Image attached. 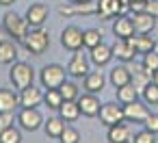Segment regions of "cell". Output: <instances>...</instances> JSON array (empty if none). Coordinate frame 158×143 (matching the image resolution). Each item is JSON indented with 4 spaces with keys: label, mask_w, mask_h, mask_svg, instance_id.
<instances>
[{
    "label": "cell",
    "mask_w": 158,
    "mask_h": 143,
    "mask_svg": "<svg viewBox=\"0 0 158 143\" xmlns=\"http://www.w3.org/2000/svg\"><path fill=\"white\" fill-rule=\"evenodd\" d=\"M24 48L31 52V54H35V57H41L48 48H50V35H48V31H44L41 26L39 28H33V31H28V35L24 37Z\"/></svg>",
    "instance_id": "obj_1"
},
{
    "label": "cell",
    "mask_w": 158,
    "mask_h": 143,
    "mask_svg": "<svg viewBox=\"0 0 158 143\" xmlns=\"http://www.w3.org/2000/svg\"><path fill=\"white\" fill-rule=\"evenodd\" d=\"M9 80L13 82V87L15 89H26V87H31L33 85V80H35V69L28 65V63H22V61H18V63H11V69H9Z\"/></svg>",
    "instance_id": "obj_2"
},
{
    "label": "cell",
    "mask_w": 158,
    "mask_h": 143,
    "mask_svg": "<svg viewBox=\"0 0 158 143\" xmlns=\"http://www.w3.org/2000/svg\"><path fill=\"white\" fill-rule=\"evenodd\" d=\"M39 80H41V87L44 89H59L67 80V69L63 65H56V63L46 65L39 72Z\"/></svg>",
    "instance_id": "obj_3"
},
{
    "label": "cell",
    "mask_w": 158,
    "mask_h": 143,
    "mask_svg": "<svg viewBox=\"0 0 158 143\" xmlns=\"http://www.w3.org/2000/svg\"><path fill=\"white\" fill-rule=\"evenodd\" d=\"M2 26H5V31L9 33V37H13L15 41H24V37L28 35V22H26V18H20V15L13 13V11L5 13Z\"/></svg>",
    "instance_id": "obj_4"
},
{
    "label": "cell",
    "mask_w": 158,
    "mask_h": 143,
    "mask_svg": "<svg viewBox=\"0 0 158 143\" xmlns=\"http://www.w3.org/2000/svg\"><path fill=\"white\" fill-rule=\"evenodd\" d=\"M98 15L102 20L108 18H117V15H126V11L130 9L128 5H123L121 0H98Z\"/></svg>",
    "instance_id": "obj_5"
},
{
    "label": "cell",
    "mask_w": 158,
    "mask_h": 143,
    "mask_svg": "<svg viewBox=\"0 0 158 143\" xmlns=\"http://www.w3.org/2000/svg\"><path fill=\"white\" fill-rule=\"evenodd\" d=\"M100 121L104 126H115L123 121V106H117L115 102H106L100 106Z\"/></svg>",
    "instance_id": "obj_6"
},
{
    "label": "cell",
    "mask_w": 158,
    "mask_h": 143,
    "mask_svg": "<svg viewBox=\"0 0 158 143\" xmlns=\"http://www.w3.org/2000/svg\"><path fill=\"white\" fill-rule=\"evenodd\" d=\"M18 124H20L24 130L35 132V130L44 124V117H41V113H39L37 108H22V111L18 113Z\"/></svg>",
    "instance_id": "obj_7"
},
{
    "label": "cell",
    "mask_w": 158,
    "mask_h": 143,
    "mask_svg": "<svg viewBox=\"0 0 158 143\" xmlns=\"http://www.w3.org/2000/svg\"><path fill=\"white\" fill-rule=\"evenodd\" d=\"M48 15H50V9H48L46 5H41V2H35V5H31V7L26 9V15H24V18H26L28 26L39 28V26L46 24Z\"/></svg>",
    "instance_id": "obj_8"
},
{
    "label": "cell",
    "mask_w": 158,
    "mask_h": 143,
    "mask_svg": "<svg viewBox=\"0 0 158 143\" xmlns=\"http://www.w3.org/2000/svg\"><path fill=\"white\" fill-rule=\"evenodd\" d=\"M147 115H149V111H147V104H145V102L134 100V102H130V104H123V119H128V121L143 124V121L147 119Z\"/></svg>",
    "instance_id": "obj_9"
},
{
    "label": "cell",
    "mask_w": 158,
    "mask_h": 143,
    "mask_svg": "<svg viewBox=\"0 0 158 143\" xmlns=\"http://www.w3.org/2000/svg\"><path fill=\"white\" fill-rule=\"evenodd\" d=\"M61 46L76 52L82 48V31L78 26H65V31L61 33Z\"/></svg>",
    "instance_id": "obj_10"
},
{
    "label": "cell",
    "mask_w": 158,
    "mask_h": 143,
    "mask_svg": "<svg viewBox=\"0 0 158 143\" xmlns=\"http://www.w3.org/2000/svg\"><path fill=\"white\" fill-rule=\"evenodd\" d=\"M41 102H44V91L39 87L31 85V87L20 91V106L22 108H37Z\"/></svg>",
    "instance_id": "obj_11"
},
{
    "label": "cell",
    "mask_w": 158,
    "mask_h": 143,
    "mask_svg": "<svg viewBox=\"0 0 158 143\" xmlns=\"http://www.w3.org/2000/svg\"><path fill=\"white\" fill-rule=\"evenodd\" d=\"M67 74L74 76V78H82V76L89 74V59H87L80 50L74 52V57H72V61H69V65H67Z\"/></svg>",
    "instance_id": "obj_12"
},
{
    "label": "cell",
    "mask_w": 158,
    "mask_h": 143,
    "mask_svg": "<svg viewBox=\"0 0 158 143\" xmlns=\"http://www.w3.org/2000/svg\"><path fill=\"white\" fill-rule=\"evenodd\" d=\"M78 106H80V115L85 117H98L100 115V100L95 98V93H85V95H78Z\"/></svg>",
    "instance_id": "obj_13"
},
{
    "label": "cell",
    "mask_w": 158,
    "mask_h": 143,
    "mask_svg": "<svg viewBox=\"0 0 158 143\" xmlns=\"http://www.w3.org/2000/svg\"><path fill=\"white\" fill-rule=\"evenodd\" d=\"M132 24H134V33L139 35H149L156 26V18L149 15L147 11H139L132 15Z\"/></svg>",
    "instance_id": "obj_14"
},
{
    "label": "cell",
    "mask_w": 158,
    "mask_h": 143,
    "mask_svg": "<svg viewBox=\"0 0 158 143\" xmlns=\"http://www.w3.org/2000/svg\"><path fill=\"white\" fill-rule=\"evenodd\" d=\"M113 35L117 39H130L134 35V24H132V18H126V15H117L115 22H113Z\"/></svg>",
    "instance_id": "obj_15"
},
{
    "label": "cell",
    "mask_w": 158,
    "mask_h": 143,
    "mask_svg": "<svg viewBox=\"0 0 158 143\" xmlns=\"http://www.w3.org/2000/svg\"><path fill=\"white\" fill-rule=\"evenodd\" d=\"M110 48H113V57H117V59L123 61V63L132 61L134 54H136V50H134V46L130 44V39H115V44H113Z\"/></svg>",
    "instance_id": "obj_16"
},
{
    "label": "cell",
    "mask_w": 158,
    "mask_h": 143,
    "mask_svg": "<svg viewBox=\"0 0 158 143\" xmlns=\"http://www.w3.org/2000/svg\"><path fill=\"white\" fill-rule=\"evenodd\" d=\"M130 141H132V132L123 121L108 126V143H130Z\"/></svg>",
    "instance_id": "obj_17"
},
{
    "label": "cell",
    "mask_w": 158,
    "mask_h": 143,
    "mask_svg": "<svg viewBox=\"0 0 158 143\" xmlns=\"http://www.w3.org/2000/svg\"><path fill=\"white\" fill-rule=\"evenodd\" d=\"M110 59H113V48H110V46H106L104 41H102L100 46L91 48V61H93L98 67L108 65V63H110Z\"/></svg>",
    "instance_id": "obj_18"
},
{
    "label": "cell",
    "mask_w": 158,
    "mask_h": 143,
    "mask_svg": "<svg viewBox=\"0 0 158 143\" xmlns=\"http://www.w3.org/2000/svg\"><path fill=\"white\" fill-rule=\"evenodd\" d=\"M20 106V95L11 89H0V113H11Z\"/></svg>",
    "instance_id": "obj_19"
},
{
    "label": "cell",
    "mask_w": 158,
    "mask_h": 143,
    "mask_svg": "<svg viewBox=\"0 0 158 143\" xmlns=\"http://www.w3.org/2000/svg\"><path fill=\"white\" fill-rule=\"evenodd\" d=\"M104 85H106V78L102 72H89L85 76V91L87 93H102Z\"/></svg>",
    "instance_id": "obj_20"
},
{
    "label": "cell",
    "mask_w": 158,
    "mask_h": 143,
    "mask_svg": "<svg viewBox=\"0 0 158 143\" xmlns=\"http://www.w3.org/2000/svg\"><path fill=\"white\" fill-rule=\"evenodd\" d=\"M18 59V46L9 39H0V65H11Z\"/></svg>",
    "instance_id": "obj_21"
},
{
    "label": "cell",
    "mask_w": 158,
    "mask_h": 143,
    "mask_svg": "<svg viewBox=\"0 0 158 143\" xmlns=\"http://www.w3.org/2000/svg\"><path fill=\"white\" fill-rule=\"evenodd\" d=\"M110 82H113L115 89H119V87L132 82V69H128L126 65H117V67H113V69H110Z\"/></svg>",
    "instance_id": "obj_22"
},
{
    "label": "cell",
    "mask_w": 158,
    "mask_h": 143,
    "mask_svg": "<svg viewBox=\"0 0 158 143\" xmlns=\"http://www.w3.org/2000/svg\"><path fill=\"white\" fill-rule=\"evenodd\" d=\"M152 80H154V74H152V72H147L143 65H134V69H132V85H134L139 91H143Z\"/></svg>",
    "instance_id": "obj_23"
},
{
    "label": "cell",
    "mask_w": 158,
    "mask_h": 143,
    "mask_svg": "<svg viewBox=\"0 0 158 143\" xmlns=\"http://www.w3.org/2000/svg\"><path fill=\"white\" fill-rule=\"evenodd\" d=\"M59 115L65 121H76L80 117V106L76 100H63V104L59 106Z\"/></svg>",
    "instance_id": "obj_24"
},
{
    "label": "cell",
    "mask_w": 158,
    "mask_h": 143,
    "mask_svg": "<svg viewBox=\"0 0 158 143\" xmlns=\"http://www.w3.org/2000/svg\"><path fill=\"white\" fill-rule=\"evenodd\" d=\"M130 44L134 46V50H136V54H147V52H152L154 48H156V41L152 39V37H147V35H139V37H130Z\"/></svg>",
    "instance_id": "obj_25"
},
{
    "label": "cell",
    "mask_w": 158,
    "mask_h": 143,
    "mask_svg": "<svg viewBox=\"0 0 158 143\" xmlns=\"http://www.w3.org/2000/svg\"><path fill=\"white\" fill-rule=\"evenodd\" d=\"M46 126V134L52 137V139H59L61 132L65 130V119L59 115V117H48V121L44 124Z\"/></svg>",
    "instance_id": "obj_26"
},
{
    "label": "cell",
    "mask_w": 158,
    "mask_h": 143,
    "mask_svg": "<svg viewBox=\"0 0 158 143\" xmlns=\"http://www.w3.org/2000/svg\"><path fill=\"white\" fill-rule=\"evenodd\" d=\"M117 100H119L121 104H130V102L139 100V89H136L132 82H128V85H123V87L117 89Z\"/></svg>",
    "instance_id": "obj_27"
},
{
    "label": "cell",
    "mask_w": 158,
    "mask_h": 143,
    "mask_svg": "<svg viewBox=\"0 0 158 143\" xmlns=\"http://www.w3.org/2000/svg\"><path fill=\"white\" fill-rule=\"evenodd\" d=\"M102 44V33L98 31V28H87V31H82V46L85 48H95V46H100Z\"/></svg>",
    "instance_id": "obj_28"
},
{
    "label": "cell",
    "mask_w": 158,
    "mask_h": 143,
    "mask_svg": "<svg viewBox=\"0 0 158 143\" xmlns=\"http://www.w3.org/2000/svg\"><path fill=\"white\" fill-rule=\"evenodd\" d=\"M44 102H46V106H48V108L59 111V106L63 104V95H61V91H59V89H48V91L44 93Z\"/></svg>",
    "instance_id": "obj_29"
},
{
    "label": "cell",
    "mask_w": 158,
    "mask_h": 143,
    "mask_svg": "<svg viewBox=\"0 0 158 143\" xmlns=\"http://www.w3.org/2000/svg\"><path fill=\"white\" fill-rule=\"evenodd\" d=\"M141 95H143V102H145L147 106H156V104H158V85L152 80V82L141 91Z\"/></svg>",
    "instance_id": "obj_30"
},
{
    "label": "cell",
    "mask_w": 158,
    "mask_h": 143,
    "mask_svg": "<svg viewBox=\"0 0 158 143\" xmlns=\"http://www.w3.org/2000/svg\"><path fill=\"white\" fill-rule=\"evenodd\" d=\"M59 91H61L63 100H78V95H80L78 85H76V82H72V80H65V82L59 87Z\"/></svg>",
    "instance_id": "obj_31"
},
{
    "label": "cell",
    "mask_w": 158,
    "mask_h": 143,
    "mask_svg": "<svg viewBox=\"0 0 158 143\" xmlns=\"http://www.w3.org/2000/svg\"><path fill=\"white\" fill-rule=\"evenodd\" d=\"M0 143H22V132L15 126H11L0 132Z\"/></svg>",
    "instance_id": "obj_32"
},
{
    "label": "cell",
    "mask_w": 158,
    "mask_h": 143,
    "mask_svg": "<svg viewBox=\"0 0 158 143\" xmlns=\"http://www.w3.org/2000/svg\"><path fill=\"white\" fill-rule=\"evenodd\" d=\"M141 65H143L147 72H152V74H154V72H158V52H154V50H152V52L143 54V63H141Z\"/></svg>",
    "instance_id": "obj_33"
},
{
    "label": "cell",
    "mask_w": 158,
    "mask_h": 143,
    "mask_svg": "<svg viewBox=\"0 0 158 143\" xmlns=\"http://www.w3.org/2000/svg\"><path fill=\"white\" fill-rule=\"evenodd\" d=\"M61 143H78L80 141V132L76 130V128H72V126H65V130L61 132Z\"/></svg>",
    "instance_id": "obj_34"
},
{
    "label": "cell",
    "mask_w": 158,
    "mask_h": 143,
    "mask_svg": "<svg viewBox=\"0 0 158 143\" xmlns=\"http://www.w3.org/2000/svg\"><path fill=\"white\" fill-rule=\"evenodd\" d=\"M132 143H156V134L152 132V130H141V132H136L134 134V139H132Z\"/></svg>",
    "instance_id": "obj_35"
},
{
    "label": "cell",
    "mask_w": 158,
    "mask_h": 143,
    "mask_svg": "<svg viewBox=\"0 0 158 143\" xmlns=\"http://www.w3.org/2000/svg\"><path fill=\"white\" fill-rule=\"evenodd\" d=\"M13 121H15L13 111H11V113H0V132L7 130V128H11V126H13Z\"/></svg>",
    "instance_id": "obj_36"
},
{
    "label": "cell",
    "mask_w": 158,
    "mask_h": 143,
    "mask_svg": "<svg viewBox=\"0 0 158 143\" xmlns=\"http://www.w3.org/2000/svg\"><path fill=\"white\" fill-rule=\"evenodd\" d=\"M143 124H145V128H147V130H152L154 134H158V115L149 113V115H147V119H145Z\"/></svg>",
    "instance_id": "obj_37"
},
{
    "label": "cell",
    "mask_w": 158,
    "mask_h": 143,
    "mask_svg": "<svg viewBox=\"0 0 158 143\" xmlns=\"http://www.w3.org/2000/svg\"><path fill=\"white\" fill-rule=\"evenodd\" d=\"M145 11L158 20V0H147V2H145Z\"/></svg>",
    "instance_id": "obj_38"
},
{
    "label": "cell",
    "mask_w": 158,
    "mask_h": 143,
    "mask_svg": "<svg viewBox=\"0 0 158 143\" xmlns=\"http://www.w3.org/2000/svg\"><path fill=\"white\" fill-rule=\"evenodd\" d=\"M15 2V0H0V5H2V7H9V5H13Z\"/></svg>",
    "instance_id": "obj_39"
},
{
    "label": "cell",
    "mask_w": 158,
    "mask_h": 143,
    "mask_svg": "<svg viewBox=\"0 0 158 143\" xmlns=\"http://www.w3.org/2000/svg\"><path fill=\"white\" fill-rule=\"evenodd\" d=\"M154 82L158 85V72H154Z\"/></svg>",
    "instance_id": "obj_40"
},
{
    "label": "cell",
    "mask_w": 158,
    "mask_h": 143,
    "mask_svg": "<svg viewBox=\"0 0 158 143\" xmlns=\"http://www.w3.org/2000/svg\"><path fill=\"white\" fill-rule=\"evenodd\" d=\"M76 2H93V0H76Z\"/></svg>",
    "instance_id": "obj_41"
}]
</instances>
